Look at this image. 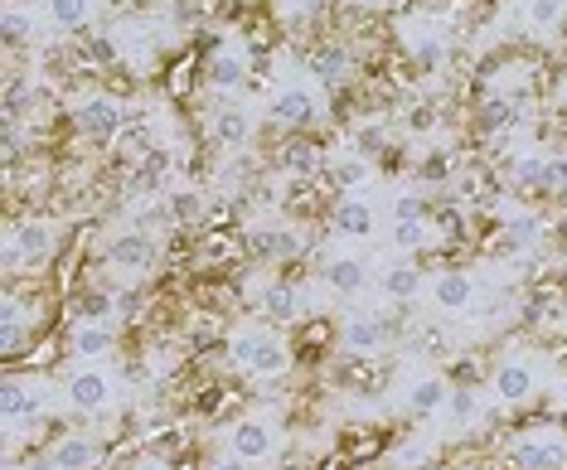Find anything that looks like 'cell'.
Masks as SVG:
<instances>
[{
  "label": "cell",
  "mask_w": 567,
  "mask_h": 470,
  "mask_svg": "<svg viewBox=\"0 0 567 470\" xmlns=\"http://www.w3.org/2000/svg\"><path fill=\"white\" fill-rule=\"evenodd\" d=\"M408 218H427L422 194H393V224H408Z\"/></svg>",
  "instance_id": "obj_29"
},
{
  "label": "cell",
  "mask_w": 567,
  "mask_h": 470,
  "mask_svg": "<svg viewBox=\"0 0 567 470\" xmlns=\"http://www.w3.org/2000/svg\"><path fill=\"white\" fill-rule=\"evenodd\" d=\"M209 83L214 88H238V83H248V59L238 54V49H218V54L209 59Z\"/></svg>",
  "instance_id": "obj_21"
},
{
  "label": "cell",
  "mask_w": 567,
  "mask_h": 470,
  "mask_svg": "<svg viewBox=\"0 0 567 470\" xmlns=\"http://www.w3.org/2000/svg\"><path fill=\"white\" fill-rule=\"evenodd\" d=\"M548 185H567V161L563 155H548Z\"/></svg>",
  "instance_id": "obj_38"
},
{
  "label": "cell",
  "mask_w": 567,
  "mask_h": 470,
  "mask_svg": "<svg viewBox=\"0 0 567 470\" xmlns=\"http://www.w3.org/2000/svg\"><path fill=\"white\" fill-rule=\"evenodd\" d=\"M446 402H451V388H446L442 374H422L408 384V412L412 417H436Z\"/></svg>",
  "instance_id": "obj_12"
},
{
  "label": "cell",
  "mask_w": 567,
  "mask_h": 470,
  "mask_svg": "<svg viewBox=\"0 0 567 470\" xmlns=\"http://www.w3.org/2000/svg\"><path fill=\"white\" fill-rule=\"evenodd\" d=\"M24 34H30V20H24L20 10L10 6V10H6V44H10V49H20V44H24Z\"/></svg>",
  "instance_id": "obj_30"
},
{
  "label": "cell",
  "mask_w": 567,
  "mask_h": 470,
  "mask_svg": "<svg viewBox=\"0 0 567 470\" xmlns=\"http://www.w3.org/2000/svg\"><path fill=\"white\" fill-rule=\"evenodd\" d=\"M432 302L436 310H446V316H466V310L475 306V277L471 272H436L432 277Z\"/></svg>",
  "instance_id": "obj_8"
},
{
  "label": "cell",
  "mask_w": 567,
  "mask_h": 470,
  "mask_svg": "<svg viewBox=\"0 0 567 470\" xmlns=\"http://www.w3.org/2000/svg\"><path fill=\"white\" fill-rule=\"evenodd\" d=\"M0 412H6L10 427L40 422V417H44V388L40 384H24V378H6V388H0Z\"/></svg>",
  "instance_id": "obj_4"
},
{
  "label": "cell",
  "mask_w": 567,
  "mask_h": 470,
  "mask_svg": "<svg viewBox=\"0 0 567 470\" xmlns=\"http://www.w3.org/2000/svg\"><path fill=\"white\" fill-rule=\"evenodd\" d=\"M412 59H417L422 69H436V63H442V44H436V39H417V44H412Z\"/></svg>",
  "instance_id": "obj_33"
},
{
  "label": "cell",
  "mask_w": 567,
  "mask_h": 470,
  "mask_svg": "<svg viewBox=\"0 0 567 470\" xmlns=\"http://www.w3.org/2000/svg\"><path fill=\"white\" fill-rule=\"evenodd\" d=\"M563 102H567V73H563Z\"/></svg>",
  "instance_id": "obj_45"
},
{
  "label": "cell",
  "mask_w": 567,
  "mask_h": 470,
  "mask_svg": "<svg viewBox=\"0 0 567 470\" xmlns=\"http://www.w3.org/2000/svg\"><path fill=\"white\" fill-rule=\"evenodd\" d=\"M234 364L243 374H252V378H277V374H287L291 349H287V339H281L277 330L257 325V330H238L234 335Z\"/></svg>",
  "instance_id": "obj_1"
},
{
  "label": "cell",
  "mask_w": 567,
  "mask_h": 470,
  "mask_svg": "<svg viewBox=\"0 0 567 470\" xmlns=\"http://www.w3.org/2000/svg\"><path fill=\"white\" fill-rule=\"evenodd\" d=\"M20 470H59V466H54V456H44V461H30V466H20Z\"/></svg>",
  "instance_id": "obj_43"
},
{
  "label": "cell",
  "mask_w": 567,
  "mask_h": 470,
  "mask_svg": "<svg viewBox=\"0 0 567 470\" xmlns=\"http://www.w3.org/2000/svg\"><path fill=\"white\" fill-rule=\"evenodd\" d=\"M393 247H403V253H417V247H427L432 243V228H427V218H408V224H393Z\"/></svg>",
  "instance_id": "obj_25"
},
{
  "label": "cell",
  "mask_w": 567,
  "mask_h": 470,
  "mask_svg": "<svg viewBox=\"0 0 567 470\" xmlns=\"http://www.w3.org/2000/svg\"><path fill=\"white\" fill-rule=\"evenodd\" d=\"M334 228H340L344 238H373L379 218H373V208L364 200H340L334 204Z\"/></svg>",
  "instance_id": "obj_16"
},
{
  "label": "cell",
  "mask_w": 567,
  "mask_h": 470,
  "mask_svg": "<svg viewBox=\"0 0 567 470\" xmlns=\"http://www.w3.org/2000/svg\"><path fill=\"white\" fill-rule=\"evenodd\" d=\"M171 218H175V224L199 218V194H175V200H171Z\"/></svg>",
  "instance_id": "obj_31"
},
{
  "label": "cell",
  "mask_w": 567,
  "mask_h": 470,
  "mask_svg": "<svg viewBox=\"0 0 567 470\" xmlns=\"http://www.w3.org/2000/svg\"><path fill=\"white\" fill-rule=\"evenodd\" d=\"M132 470H171V466H165L161 456H136V461H132Z\"/></svg>",
  "instance_id": "obj_40"
},
{
  "label": "cell",
  "mask_w": 567,
  "mask_h": 470,
  "mask_svg": "<svg viewBox=\"0 0 567 470\" xmlns=\"http://www.w3.org/2000/svg\"><path fill=\"white\" fill-rule=\"evenodd\" d=\"M277 470H306V466H277Z\"/></svg>",
  "instance_id": "obj_44"
},
{
  "label": "cell",
  "mask_w": 567,
  "mask_h": 470,
  "mask_svg": "<svg viewBox=\"0 0 567 470\" xmlns=\"http://www.w3.org/2000/svg\"><path fill=\"white\" fill-rule=\"evenodd\" d=\"M214 136L224 141V146H248V136H252V116H248V108H238V102L218 108V112H214Z\"/></svg>",
  "instance_id": "obj_18"
},
{
  "label": "cell",
  "mask_w": 567,
  "mask_h": 470,
  "mask_svg": "<svg viewBox=\"0 0 567 470\" xmlns=\"http://www.w3.org/2000/svg\"><path fill=\"white\" fill-rule=\"evenodd\" d=\"M446 408L456 412V417H475V398H471V394H451Z\"/></svg>",
  "instance_id": "obj_37"
},
{
  "label": "cell",
  "mask_w": 567,
  "mask_h": 470,
  "mask_svg": "<svg viewBox=\"0 0 567 470\" xmlns=\"http://www.w3.org/2000/svg\"><path fill=\"white\" fill-rule=\"evenodd\" d=\"M519 122V108H514L509 98H489L485 112H481V126L485 132H509V126Z\"/></svg>",
  "instance_id": "obj_26"
},
{
  "label": "cell",
  "mask_w": 567,
  "mask_h": 470,
  "mask_svg": "<svg viewBox=\"0 0 567 470\" xmlns=\"http://www.w3.org/2000/svg\"><path fill=\"white\" fill-rule=\"evenodd\" d=\"M252 253L267 257V263H287V257L301 253V238L287 233V228H257L252 233Z\"/></svg>",
  "instance_id": "obj_20"
},
{
  "label": "cell",
  "mask_w": 567,
  "mask_h": 470,
  "mask_svg": "<svg viewBox=\"0 0 567 470\" xmlns=\"http://www.w3.org/2000/svg\"><path fill=\"white\" fill-rule=\"evenodd\" d=\"M446 175V161H442V155H432V161H427V180H442Z\"/></svg>",
  "instance_id": "obj_41"
},
{
  "label": "cell",
  "mask_w": 567,
  "mask_h": 470,
  "mask_svg": "<svg viewBox=\"0 0 567 470\" xmlns=\"http://www.w3.org/2000/svg\"><path fill=\"white\" fill-rule=\"evenodd\" d=\"M267 112H272V122H281V126H311L320 116V98L306 83H291V88H281V93L272 98V108Z\"/></svg>",
  "instance_id": "obj_9"
},
{
  "label": "cell",
  "mask_w": 567,
  "mask_h": 470,
  "mask_svg": "<svg viewBox=\"0 0 567 470\" xmlns=\"http://www.w3.org/2000/svg\"><path fill=\"white\" fill-rule=\"evenodd\" d=\"M117 54H122L117 39H107V34L93 39V49H87V59H93V63H117Z\"/></svg>",
  "instance_id": "obj_34"
},
{
  "label": "cell",
  "mask_w": 567,
  "mask_h": 470,
  "mask_svg": "<svg viewBox=\"0 0 567 470\" xmlns=\"http://www.w3.org/2000/svg\"><path fill=\"white\" fill-rule=\"evenodd\" d=\"M107 263L122 267V272H141L156 263V238H146V233H122V238L107 243Z\"/></svg>",
  "instance_id": "obj_11"
},
{
  "label": "cell",
  "mask_w": 567,
  "mask_h": 470,
  "mask_svg": "<svg viewBox=\"0 0 567 470\" xmlns=\"http://www.w3.org/2000/svg\"><path fill=\"white\" fill-rule=\"evenodd\" d=\"M63 394H69V402L79 412H102L112 402V378L102 369H93V364H83V369L69 374V388H63Z\"/></svg>",
  "instance_id": "obj_5"
},
{
  "label": "cell",
  "mask_w": 567,
  "mask_h": 470,
  "mask_svg": "<svg viewBox=\"0 0 567 470\" xmlns=\"http://www.w3.org/2000/svg\"><path fill=\"white\" fill-rule=\"evenodd\" d=\"M49 20L59 30H83L93 20V0H49Z\"/></svg>",
  "instance_id": "obj_24"
},
{
  "label": "cell",
  "mask_w": 567,
  "mask_h": 470,
  "mask_svg": "<svg viewBox=\"0 0 567 470\" xmlns=\"http://www.w3.org/2000/svg\"><path fill=\"white\" fill-rule=\"evenodd\" d=\"M514 180H519V185H548V155H524V161L514 165Z\"/></svg>",
  "instance_id": "obj_28"
},
{
  "label": "cell",
  "mask_w": 567,
  "mask_h": 470,
  "mask_svg": "<svg viewBox=\"0 0 567 470\" xmlns=\"http://www.w3.org/2000/svg\"><path fill=\"white\" fill-rule=\"evenodd\" d=\"M49 253H54V228L49 224H20L16 233H10V243H6V263L10 267L16 263L40 267V263H49Z\"/></svg>",
  "instance_id": "obj_6"
},
{
  "label": "cell",
  "mask_w": 567,
  "mask_h": 470,
  "mask_svg": "<svg viewBox=\"0 0 567 470\" xmlns=\"http://www.w3.org/2000/svg\"><path fill=\"white\" fill-rule=\"evenodd\" d=\"M209 470H248V461H238V456H234V461H214Z\"/></svg>",
  "instance_id": "obj_42"
},
{
  "label": "cell",
  "mask_w": 567,
  "mask_h": 470,
  "mask_svg": "<svg viewBox=\"0 0 567 470\" xmlns=\"http://www.w3.org/2000/svg\"><path fill=\"white\" fill-rule=\"evenodd\" d=\"M79 126L87 136H122L126 108L117 98H87V102H79Z\"/></svg>",
  "instance_id": "obj_10"
},
{
  "label": "cell",
  "mask_w": 567,
  "mask_h": 470,
  "mask_svg": "<svg viewBox=\"0 0 567 470\" xmlns=\"http://www.w3.org/2000/svg\"><path fill=\"white\" fill-rule=\"evenodd\" d=\"M509 466L514 470H567V441L558 432L524 437L519 447L509 451Z\"/></svg>",
  "instance_id": "obj_3"
},
{
  "label": "cell",
  "mask_w": 567,
  "mask_h": 470,
  "mask_svg": "<svg viewBox=\"0 0 567 470\" xmlns=\"http://www.w3.org/2000/svg\"><path fill=\"white\" fill-rule=\"evenodd\" d=\"M228 447H234L238 461H272L277 447H281V427L272 417H243V422L228 432Z\"/></svg>",
  "instance_id": "obj_2"
},
{
  "label": "cell",
  "mask_w": 567,
  "mask_h": 470,
  "mask_svg": "<svg viewBox=\"0 0 567 470\" xmlns=\"http://www.w3.org/2000/svg\"><path fill=\"white\" fill-rule=\"evenodd\" d=\"M301 306H306V296L296 292L291 282H272L262 292V316L272 320V325H291V320H301Z\"/></svg>",
  "instance_id": "obj_13"
},
{
  "label": "cell",
  "mask_w": 567,
  "mask_h": 470,
  "mask_svg": "<svg viewBox=\"0 0 567 470\" xmlns=\"http://www.w3.org/2000/svg\"><path fill=\"white\" fill-rule=\"evenodd\" d=\"M334 180H340V185H364L369 165L364 161H340V165H334Z\"/></svg>",
  "instance_id": "obj_32"
},
{
  "label": "cell",
  "mask_w": 567,
  "mask_h": 470,
  "mask_svg": "<svg viewBox=\"0 0 567 470\" xmlns=\"http://www.w3.org/2000/svg\"><path fill=\"white\" fill-rule=\"evenodd\" d=\"M344 73H350V54H344L340 44L320 49V54H316V78H320V83H334V78H344Z\"/></svg>",
  "instance_id": "obj_27"
},
{
  "label": "cell",
  "mask_w": 567,
  "mask_h": 470,
  "mask_svg": "<svg viewBox=\"0 0 567 470\" xmlns=\"http://www.w3.org/2000/svg\"><path fill=\"white\" fill-rule=\"evenodd\" d=\"M69 349L79 359H102L112 349V325H97V320H79L69 335Z\"/></svg>",
  "instance_id": "obj_17"
},
{
  "label": "cell",
  "mask_w": 567,
  "mask_h": 470,
  "mask_svg": "<svg viewBox=\"0 0 567 470\" xmlns=\"http://www.w3.org/2000/svg\"><path fill=\"white\" fill-rule=\"evenodd\" d=\"M563 16H567V0H524V20H528V30H538V34L558 30Z\"/></svg>",
  "instance_id": "obj_23"
},
{
  "label": "cell",
  "mask_w": 567,
  "mask_h": 470,
  "mask_svg": "<svg viewBox=\"0 0 567 470\" xmlns=\"http://www.w3.org/2000/svg\"><path fill=\"white\" fill-rule=\"evenodd\" d=\"M326 282H330V292H340V296H359L369 286V267L359 263V257H330Z\"/></svg>",
  "instance_id": "obj_15"
},
{
  "label": "cell",
  "mask_w": 567,
  "mask_h": 470,
  "mask_svg": "<svg viewBox=\"0 0 567 470\" xmlns=\"http://www.w3.org/2000/svg\"><path fill=\"white\" fill-rule=\"evenodd\" d=\"M287 165H291V170H311V165H316V151L291 146V151H287Z\"/></svg>",
  "instance_id": "obj_36"
},
{
  "label": "cell",
  "mask_w": 567,
  "mask_h": 470,
  "mask_svg": "<svg viewBox=\"0 0 567 470\" xmlns=\"http://www.w3.org/2000/svg\"><path fill=\"white\" fill-rule=\"evenodd\" d=\"M408 126H412V132H427V126H432V108H412L408 112Z\"/></svg>",
  "instance_id": "obj_39"
},
{
  "label": "cell",
  "mask_w": 567,
  "mask_h": 470,
  "mask_svg": "<svg viewBox=\"0 0 567 470\" xmlns=\"http://www.w3.org/2000/svg\"><path fill=\"white\" fill-rule=\"evenodd\" d=\"M534 394H538V369L524 355H509L495 369V398L499 402H528Z\"/></svg>",
  "instance_id": "obj_7"
},
{
  "label": "cell",
  "mask_w": 567,
  "mask_h": 470,
  "mask_svg": "<svg viewBox=\"0 0 567 470\" xmlns=\"http://www.w3.org/2000/svg\"><path fill=\"white\" fill-rule=\"evenodd\" d=\"M379 286L389 302H412V296H422V272L417 267H389L379 277Z\"/></svg>",
  "instance_id": "obj_22"
},
{
  "label": "cell",
  "mask_w": 567,
  "mask_h": 470,
  "mask_svg": "<svg viewBox=\"0 0 567 470\" xmlns=\"http://www.w3.org/2000/svg\"><path fill=\"white\" fill-rule=\"evenodd\" d=\"M340 339H344V349H350V355H373V349L383 345V325L373 316H350L340 325Z\"/></svg>",
  "instance_id": "obj_19"
},
{
  "label": "cell",
  "mask_w": 567,
  "mask_h": 470,
  "mask_svg": "<svg viewBox=\"0 0 567 470\" xmlns=\"http://www.w3.org/2000/svg\"><path fill=\"white\" fill-rule=\"evenodd\" d=\"M20 325L16 320H0V345H6V349H20Z\"/></svg>",
  "instance_id": "obj_35"
},
{
  "label": "cell",
  "mask_w": 567,
  "mask_h": 470,
  "mask_svg": "<svg viewBox=\"0 0 567 470\" xmlns=\"http://www.w3.org/2000/svg\"><path fill=\"white\" fill-rule=\"evenodd\" d=\"M49 456H54L59 470H93V466H97V441L69 432V437L54 441V451H49Z\"/></svg>",
  "instance_id": "obj_14"
}]
</instances>
